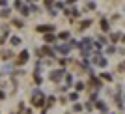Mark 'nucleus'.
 Listing matches in <instances>:
<instances>
[{
  "label": "nucleus",
  "mask_w": 125,
  "mask_h": 114,
  "mask_svg": "<svg viewBox=\"0 0 125 114\" xmlns=\"http://www.w3.org/2000/svg\"><path fill=\"white\" fill-rule=\"evenodd\" d=\"M43 103H45V95H43L41 92H36L34 97H32V105H36V107H43Z\"/></svg>",
  "instance_id": "obj_1"
},
{
  "label": "nucleus",
  "mask_w": 125,
  "mask_h": 114,
  "mask_svg": "<svg viewBox=\"0 0 125 114\" xmlns=\"http://www.w3.org/2000/svg\"><path fill=\"white\" fill-rule=\"evenodd\" d=\"M62 75H64V69H58V71H52V73H50V79L56 82V81L62 79Z\"/></svg>",
  "instance_id": "obj_2"
},
{
  "label": "nucleus",
  "mask_w": 125,
  "mask_h": 114,
  "mask_svg": "<svg viewBox=\"0 0 125 114\" xmlns=\"http://www.w3.org/2000/svg\"><path fill=\"white\" fill-rule=\"evenodd\" d=\"M26 60H28V51H23V53H21V56L17 58V65H23Z\"/></svg>",
  "instance_id": "obj_3"
},
{
  "label": "nucleus",
  "mask_w": 125,
  "mask_h": 114,
  "mask_svg": "<svg viewBox=\"0 0 125 114\" xmlns=\"http://www.w3.org/2000/svg\"><path fill=\"white\" fill-rule=\"evenodd\" d=\"M37 30H39V32H52L54 26H52V24H45V26H37Z\"/></svg>",
  "instance_id": "obj_4"
},
{
  "label": "nucleus",
  "mask_w": 125,
  "mask_h": 114,
  "mask_svg": "<svg viewBox=\"0 0 125 114\" xmlns=\"http://www.w3.org/2000/svg\"><path fill=\"white\" fill-rule=\"evenodd\" d=\"M58 53H60V54H67V53H69V45H62V47H58Z\"/></svg>",
  "instance_id": "obj_5"
},
{
  "label": "nucleus",
  "mask_w": 125,
  "mask_h": 114,
  "mask_svg": "<svg viewBox=\"0 0 125 114\" xmlns=\"http://www.w3.org/2000/svg\"><path fill=\"white\" fill-rule=\"evenodd\" d=\"M41 54H45V56H52V49H50V47H43V49H41Z\"/></svg>",
  "instance_id": "obj_6"
},
{
  "label": "nucleus",
  "mask_w": 125,
  "mask_h": 114,
  "mask_svg": "<svg viewBox=\"0 0 125 114\" xmlns=\"http://www.w3.org/2000/svg\"><path fill=\"white\" fill-rule=\"evenodd\" d=\"M0 56L4 58V60H8V58L13 56V53H11V51H2V53H0Z\"/></svg>",
  "instance_id": "obj_7"
},
{
  "label": "nucleus",
  "mask_w": 125,
  "mask_h": 114,
  "mask_svg": "<svg viewBox=\"0 0 125 114\" xmlns=\"http://www.w3.org/2000/svg\"><path fill=\"white\" fill-rule=\"evenodd\" d=\"M121 36H123L121 32H116V34H112V41H114V43H118V41L121 39Z\"/></svg>",
  "instance_id": "obj_8"
},
{
  "label": "nucleus",
  "mask_w": 125,
  "mask_h": 114,
  "mask_svg": "<svg viewBox=\"0 0 125 114\" xmlns=\"http://www.w3.org/2000/svg\"><path fill=\"white\" fill-rule=\"evenodd\" d=\"M108 28H110V26H108V23H106L105 19H101V30H103V32H108Z\"/></svg>",
  "instance_id": "obj_9"
},
{
  "label": "nucleus",
  "mask_w": 125,
  "mask_h": 114,
  "mask_svg": "<svg viewBox=\"0 0 125 114\" xmlns=\"http://www.w3.org/2000/svg\"><path fill=\"white\" fill-rule=\"evenodd\" d=\"M13 26H17V28H23L24 24H23V21H21V19H13Z\"/></svg>",
  "instance_id": "obj_10"
},
{
  "label": "nucleus",
  "mask_w": 125,
  "mask_h": 114,
  "mask_svg": "<svg viewBox=\"0 0 125 114\" xmlns=\"http://www.w3.org/2000/svg\"><path fill=\"white\" fill-rule=\"evenodd\" d=\"M9 41H11V45H19V43H21V37H17V36H13V37H11Z\"/></svg>",
  "instance_id": "obj_11"
},
{
  "label": "nucleus",
  "mask_w": 125,
  "mask_h": 114,
  "mask_svg": "<svg viewBox=\"0 0 125 114\" xmlns=\"http://www.w3.org/2000/svg\"><path fill=\"white\" fill-rule=\"evenodd\" d=\"M90 24H92V21H90V19H88V21H82V23H80V28H88Z\"/></svg>",
  "instance_id": "obj_12"
},
{
  "label": "nucleus",
  "mask_w": 125,
  "mask_h": 114,
  "mask_svg": "<svg viewBox=\"0 0 125 114\" xmlns=\"http://www.w3.org/2000/svg\"><path fill=\"white\" fill-rule=\"evenodd\" d=\"M45 41H47V43H52V41H54V36H52V34H47V36H45Z\"/></svg>",
  "instance_id": "obj_13"
},
{
  "label": "nucleus",
  "mask_w": 125,
  "mask_h": 114,
  "mask_svg": "<svg viewBox=\"0 0 125 114\" xmlns=\"http://www.w3.org/2000/svg\"><path fill=\"white\" fill-rule=\"evenodd\" d=\"M97 109L103 110V112H106V105H105V103H97Z\"/></svg>",
  "instance_id": "obj_14"
},
{
  "label": "nucleus",
  "mask_w": 125,
  "mask_h": 114,
  "mask_svg": "<svg viewBox=\"0 0 125 114\" xmlns=\"http://www.w3.org/2000/svg\"><path fill=\"white\" fill-rule=\"evenodd\" d=\"M58 37H62V39H67V37H69V32H62Z\"/></svg>",
  "instance_id": "obj_15"
},
{
  "label": "nucleus",
  "mask_w": 125,
  "mask_h": 114,
  "mask_svg": "<svg viewBox=\"0 0 125 114\" xmlns=\"http://www.w3.org/2000/svg\"><path fill=\"white\" fill-rule=\"evenodd\" d=\"M0 15H2V17H8V15H9V9H2Z\"/></svg>",
  "instance_id": "obj_16"
},
{
  "label": "nucleus",
  "mask_w": 125,
  "mask_h": 114,
  "mask_svg": "<svg viewBox=\"0 0 125 114\" xmlns=\"http://www.w3.org/2000/svg\"><path fill=\"white\" fill-rule=\"evenodd\" d=\"M93 8H95V4H93V2H90V4H86V9H93Z\"/></svg>",
  "instance_id": "obj_17"
},
{
  "label": "nucleus",
  "mask_w": 125,
  "mask_h": 114,
  "mask_svg": "<svg viewBox=\"0 0 125 114\" xmlns=\"http://www.w3.org/2000/svg\"><path fill=\"white\" fill-rule=\"evenodd\" d=\"M69 99H73V101H77V99H78V94H71V95H69Z\"/></svg>",
  "instance_id": "obj_18"
},
{
  "label": "nucleus",
  "mask_w": 125,
  "mask_h": 114,
  "mask_svg": "<svg viewBox=\"0 0 125 114\" xmlns=\"http://www.w3.org/2000/svg\"><path fill=\"white\" fill-rule=\"evenodd\" d=\"M103 79H105V81H110V79H112V77H110V75H108V73H103Z\"/></svg>",
  "instance_id": "obj_19"
},
{
  "label": "nucleus",
  "mask_w": 125,
  "mask_h": 114,
  "mask_svg": "<svg viewBox=\"0 0 125 114\" xmlns=\"http://www.w3.org/2000/svg\"><path fill=\"white\" fill-rule=\"evenodd\" d=\"M73 109H75V112H80V110H82V107H80V105H75Z\"/></svg>",
  "instance_id": "obj_20"
},
{
  "label": "nucleus",
  "mask_w": 125,
  "mask_h": 114,
  "mask_svg": "<svg viewBox=\"0 0 125 114\" xmlns=\"http://www.w3.org/2000/svg\"><path fill=\"white\" fill-rule=\"evenodd\" d=\"M2 99H4V92L0 90V101H2Z\"/></svg>",
  "instance_id": "obj_21"
}]
</instances>
